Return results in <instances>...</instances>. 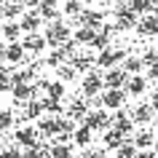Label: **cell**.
<instances>
[{"instance_id": "obj_44", "label": "cell", "mask_w": 158, "mask_h": 158, "mask_svg": "<svg viewBox=\"0 0 158 158\" xmlns=\"http://www.w3.org/2000/svg\"><path fill=\"white\" fill-rule=\"evenodd\" d=\"M0 91H11V81H8V75H3V78H0Z\"/></svg>"}, {"instance_id": "obj_21", "label": "cell", "mask_w": 158, "mask_h": 158, "mask_svg": "<svg viewBox=\"0 0 158 158\" xmlns=\"http://www.w3.org/2000/svg\"><path fill=\"white\" fill-rule=\"evenodd\" d=\"M70 67H73L75 73H89V70H94V56H89V54H75L73 59H70Z\"/></svg>"}, {"instance_id": "obj_23", "label": "cell", "mask_w": 158, "mask_h": 158, "mask_svg": "<svg viewBox=\"0 0 158 158\" xmlns=\"http://www.w3.org/2000/svg\"><path fill=\"white\" fill-rule=\"evenodd\" d=\"M0 32H3V38H6V43H19L22 38H24L19 22H6V24L0 27Z\"/></svg>"}, {"instance_id": "obj_48", "label": "cell", "mask_w": 158, "mask_h": 158, "mask_svg": "<svg viewBox=\"0 0 158 158\" xmlns=\"http://www.w3.org/2000/svg\"><path fill=\"white\" fill-rule=\"evenodd\" d=\"M150 107L158 110V91H153V102H150Z\"/></svg>"}, {"instance_id": "obj_45", "label": "cell", "mask_w": 158, "mask_h": 158, "mask_svg": "<svg viewBox=\"0 0 158 158\" xmlns=\"http://www.w3.org/2000/svg\"><path fill=\"white\" fill-rule=\"evenodd\" d=\"M137 158H158L153 150H137Z\"/></svg>"}, {"instance_id": "obj_14", "label": "cell", "mask_w": 158, "mask_h": 158, "mask_svg": "<svg viewBox=\"0 0 158 158\" xmlns=\"http://www.w3.org/2000/svg\"><path fill=\"white\" fill-rule=\"evenodd\" d=\"M137 32L142 38H158V16L156 14H148L137 22Z\"/></svg>"}, {"instance_id": "obj_13", "label": "cell", "mask_w": 158, "mask_h": 158, "mask_svg": "<svg viewBox=\"0 0 158 158\" xmlns=\"http://www.w3.org/2000/svg\"><path fill=\"white\" fill-rule=\"evenodd\" d=\"M38 134L40 137H46V139H56L59 137V118L54 115H46V118H38Z\"/></svg>"}, {"instance_id": "obj_33", "label": "cell", "mask_w": 158, "mask_h": 158, "mask_svg": "<svg viewBox=\"0 0 158 158\" xmlns=\"http://www.w3.org/2000/svg\"><path fill=\"white\" fill-rule=\"evenodd\" d=\"M48 158H73V148L70 145H59V142H54L48 150Z\"/></svg>"}, {"instance_id": "obj_28", "label": "cell", "mask_w": 158, "mask_h": 158, "mask_svg": "<svg viewBox=\"0 0 158 158\" xmlns=\"http://www.w3.org/2000/svg\"><path fill=\"white\" fill-rule=\"evenodd\" d=\"M102 142H105V150H118L121 145H123V137H121L118 131H113V129H107L105 137H102Z\"/></svg>"}, {"instance_id": "obj_2", "label": "cell", "mask_w": 158, "mask_h": 158, "mask_svg": "<svg viewBox=\"0 0 158 158\" xmlns=\"http://www.w3.org/2000/svg\"><path fill=\"white\" fill-rule=\"evenodd\" d=\"M81 91H83V97H99L102 91H105V83H102V73L99 70H89V73L83 75V81H81Z\"/></svg>"}, {"instance_id": "obj_30", "label": "cell", "mask_w": 158, "mask_h": 158, "mask_svg": "<svg viewBox=\"0 0 158 158\" xmlns=\"http://www.w3.org/2000/svg\"><path fill=\"white\" fill-rule=\"evenodd\" d=\"M126 6H129V11H131L134 16H148L150 14V0H126Z\"/></svg>"}, {"instance_id": "obj_8", "label": "cell", "mask_w": 158, "mask_h": 158, "mask_svg": "<svg viewBox=\"0 0 158 158\" xmlns=\"http://www.w3.org/2000/svg\"><path fill=\"white\" fill-rule=\"evenodd\" d=\"M78 19H81V27H89V30H97V32L105 27V11H97V8H83V14Z\"/></svg>"}, {"instance_id": "obj_10", "label": "cell", "mask_w": 158, "mask_h": 158, "mask_svg": "<svg viewBox=\"0 0 158 158\" xmlns=\"http://www.w3.org/2000/svg\"><path fill=\"white\" fill-rule=\"evenodd\" d=\"M43 19L38 16V11H24L22 14V19H19V27H22V35H35L38 30H40Z\"/></svg>"}, {"instance_id": "obj_51", "label": "cell", "mask_w": 158, "mask_h": 158, "mask_svg": "<svg viewBox=\"0 0 158 158\" xmlns=\"http://www.w3.org/2000/svg\"><path fill=\"white\" fill-rule=\"evenodd\" d=\"M3 6H6V3H3V0H0V16H3Z\"/></svg>"}, {"instance_id": "obj_3", "label": "cell", "mask_w": 158, "mask_h": 158, "mask_svg": "<svg viewBox=\"0 0 158 158\" xmlns=\"http://www.w3.org/2000/svg\"><path fill=\"white\" fill-rule=\"evenodd\" d=\"M126 59V51L123 48H105V51H99L97 56H94V62H97V67H102V70H113V67H118L121 62Z\"/></svg>"}, {"instance_id": "obj_11", "label": "cell", "mask_w": 158, "mask_h": 158, "mask_svg": "<svg viewBox=\"0 0 158 158\" xmlns=\"http://www.w3.org/2000/svg\"><path fill=\"white\" fill-rule=\"evenodd\" d=\"M153 118H156V110L150 107V102H142V105L134 107L131 123H134V126H148V123H153Z\"/></svg>"}, {"instance_id": "obj_25", "label": "cell", "mask_w": 158, "mask_h": 158, "mask_svg": "<svg viewBox=\"0 0 158 158\" xmlns=\"http://www.w3.org/2000/svg\"><path fill=\"white\" fill-rule=\"evenodd\" d=\"M24 54H27V51L22 48V43H8L6 59H3V62H8V64H22V62H24Z\"/></svg>"}, {"instance_id": "obj_52", "label": "cell", "mask_w": 158, "mask_h": 158, "mask_svg": "<svg viewBox=\"0 0 158 158\" xmlns=\"http://www.w3.org/2000/svg\"><path fill=\"white\" fill-rule=\"evenodd\" d=\"M153 121H158V110H156V118H153Z\"/></svg>"}, {"instance_id": "obj_42", "label": "cell", "mask_w": 158, "mask_h": 158, "mask_svg": "<svg viewBox=\"0 0 158 158\" xmlns=\"http://www.w3.org/2000/svg\"><path fill=\"white\" fill-rule=\"evenodd\" d=\"M48 83H51L48 78H38V81H35V83H32L35 94H38V91H48Z\"/></svg>"}, {"instance_id": "obj_36", "label": "cell", "mask_w": 158, "mask_h": 158, "mask_svg": "<svg viewBox=\"0 0 158 158\" xmlns=\"http://www.w3.org/2000/svg\"><path fill=\"white\" fill-rule=\"evenodd\" d=\"M115 153H118V158H137V148L131 145V139H123V145Z\"/></svg>"}, {"instance_id": "obj_26", "label": "cell", "mask_w": 158, "mask_h": 158, "mask_svg": "<svg viewBox=\"0 0 158 158\" xmlns=\"http://www.w3.org/2000/svg\"><path fill=\"white\" fill-rule=\"evenodd\" d=\"M86 113H89V107H86L83 99H73L70 107H67V118H70V121H83Z\"/></svg>"}, {"instance_id": "obj_1", "label": "cell", "mask_w": 158, "mask_h": 158, "mask_svg": "<svg viewBox=\"0 0 158 158\" xmlns=\"http://www.w3.org/2000/svg\"><path fill=\"white\" fill-rule=\"evenodd\" d=\"M43 38H46V43H48L51 48H59V46H64L67 40H73V30H70L67 22H51V24L46 27Z\"/></svg>"}, {"instance_id": "obj_27", "label": "cell", "mask_w": 158, "mask_h": 158, "mask_svg": "<svg viewBox=\"0 0 158 158\" xmlns=\"http://www.w3.org/2000/svg\"><path fill=\"white\" fill-rule=\"evenodd\" d=\"M40 107L46 110V113H51L54 118L64 115V107H62V99H51V97H46V99H40Z\"/></svg>"}, {"instance_id": "obj_16", "label": "cell", "mask_w": 158, "mask_h": 158, "mask_svg": "<svg viewBox=\"0 0 158 158\" xmlns=\"http://www.w3.org/2000/svg\"><path fill=\"white\" fill-rule=\"evenodd\" d=\"M145 89H148V81H145L142 75H129V78H126V86H123L126 97H142Z\"/></svg>"}, {"instance_id": "obj_43", "label": "cell", "mask_w": 158, "mask_h": 158, "mask_svg": "<svg viewBox=\"0 0 158 158\" xmlns=\"http://www.w3.org/2000/svg\"><path fill=\"white\" fill-rule=\"evenodd\" d=\"M145 81H158V64L148 67V78H145Z\"/></svg>"}, {"instance_id": "obj_31", "label": "cell", "mask_w": 158, "mask_h": 158, "mask_svg": "<svg viewBox=\"0 0 158 158\" xmlns=\"http://www.w3.org/2000/svg\"><path fill=\"white\" fill-rule=\"evenodd\" d=\"M43 115V107H40V99H30L24 105V118L27 121H38Z\"/></svg>"}, {"instance_id": "obj_22", "label": "cell", "mask_w": 158, "mask_h": 158, "mask_svg": "<svg viewBox=\"0 0 158 158\" xmlns=\"http://www.w3.org/2000/svg\"><path fill=\"white\" fill-rule=\"evenodd\" d=\"M22 14H24V3L22 0H14V3H6L3 6V19L6 22H19Z\"/></svg>"}, {"instance_id": "obj_24", "label": "cell", "mask_w": 158, "mask_h": 158, "mask_svg": "<svg viewBox=\"0 0 158 158\" xmlns=\"http://www.w3.org/2000/svg\"><path fill=\"white\" fill-rule=\"evenodd\" d=\"M153 142H156V134L150 131V129H142V131L134 134L131 145H134L137 150H148V148H153Z\"/></svg>"}, {"instance_id": "obj_7", "label": "cell", "mask_w": 158, "mask_h": 158, "mask_svg": "<svg viewBox=\"0 0 158 158\" xmlns=\"http://www.w3.org/2000/svg\"><path fill=\"white\" fill-rule=\"evenodd\" d=\"M110 129H113V131H118L121 137H123V139L134 131V123H131V118L123 113V107L115 110V115H110Z\"/></svg>"}, {"instance_id": "obj_18", "label": "cell", "mask_w": 158, "mask_h": 158, "mask_svg": "<svg viewBox=\"0 0 158 158\" xmlns=\"http://www.w3.org/2000/svg\"><path fill=\"white\" fill-rule=\"evenodd\" d=\"M121 70H123L126 75H142V70H145V64H142L139 54H126V59L121 62Z\"/></svg>"}, {"instance_id": "obj_20", "label": "cell", "mask_w": 158, "mask_h": 158, "mask_svg": "<svg viewBox=\"0 0 158 158\" xmlns=\"http://www.w3.org/2000/svg\"><path fill=\"white\" fill-rule=\"evenodd\" d=\"M73 142L78 145V148H91V142H94V131L91 129H86V126H75V131H73Z\"/></svg>"}, {"instance_id": "obj_50", "label": "cell", "mask_w": 158, "mask_h": 158, "mask_svg": "<svg viewBox=\"0 0 158 158\" xmlns=\"http://www.w3.org/2000/svg\"><path fill=\"white\" fill-rule=\"evenodd\" d=\"M153 153L158 156V137H156V142H153Z\"/></svg>"}, {"instance_id": "obj_17", "label": "cell", "mask_w": 158, "mask_h": 158, "mask_svg": "<svg viewBox=\"0 0 158 158\" xmlns=\"http://www.w3.org/2000/svg\"><path fill=\"white\" fill-rule=\"evenodd\" d=\"M11 97H14V102H19V105H27L30 99H38V94H35L32 83H22V86H14V89H11Z\"/></svg>"}, {"instance_id": "obj_38", "label": "cell", "mask_w": 158, "mask_h": 158, "mask_svg": "<svg viewBox=\"0 0 158 158\" xmlns=\"http://www.w3.org/2000/svg\"><path fill=\"white\" fill-rule=\"evenodd\" d=\"M62 62H64V54H62L59 48H54L48 54V59H46V64H48V67H62Z\"/></svg>"}, {"instance_id": "obj_12", "label": "cell", "mask_w": 158, "mask_h": 158, "mask_svg": "<svg viewBox=\"0 0 158 158\" xmlns=\"http://www.w3.org/2000/svg\"><path fill=\"white\" fill-rule=\"evenodd\" d=\"M126 78H129V75H126L121 67H113V70H105L102 83H105V89H123V86H126Z\"/></svg>"}, {"instance_id": "obj_35", "label": "cell", "mask_w": 158, "mask_h": 158, "mask_svg": "<svg viewBox=\"0 0 158 158\" xmlns=\"http://www.w3.org/2000/svg\"><path fill=\"white\" fill-rule=\"evenodd\" d=\"M75 70L70 64H62V67H56V81H62V83H67V81H75Z\"/></svg>"}, {"instance_id": "obj_39", "label": "cell", "mask_w": 158, "mask_h": 158, "mask_svg": "<svg viewBox=\"0 0 158 158\" xmlns=\"http://www.w3.org/2000/svg\"><path fill=\"white\" fill-rule=\"evenodd\" d=\"M14 126V113L11 110H0V131H6Z\"/></svg>"}, {"instance_id": "obj_4", "label": "cell", "mask_w": 158, "mask_h": 158, "mask_svg": "<svg viewBox=\"0 0 158 158\" xmlns=\"http://www.w3.org/2000/svg\"><path fill=\"white\" fill-rule=\"evenodd\" d=\"M81 126L91 129L94 134H97V131H107V129H110V115H107V110H89V113H86V118L81 121Z\"/></svg>"}, {"instance_id": "obj_29", "label": "cell", "mask_w": 158, "mask_h": 158, "mask_svg": "<svg viewBox=\"0 0 158 158\" xmlns=\"http://www.w3.org/2000/svg\"><path fill=\"white\" fill-rule=\"evenodd\" d=\"M94 35H97V30H89V27H78V30L73 32V38H75V43H81V46H91Z\"/></svg>"}, {"instance_id": "obj_19", "label": "cell", "mask_w": 158, "mask_h": 158, "mask_svg": "<svg viewBox=\"0 0 158 158\" xmlns=\"http://www.w3.org/2000/svg\"><path fill=\"white\" fill-rule=\"evenodd\" d=\"M113 35H115V30H113V27H102L99 32L94 35L91 48H97V51H105V48H110V40H113Z\"/></svg>"}, {"instance_id": "obj_53", "label": "cell", "mask_w": 158, "mask_h": 158, "mask_svg": "<svg viewBox=\"0 0 158 158\" xmlns=\"http://www.w3.org/2000/svg\"><path fill=\"white\" fill-rule=\"evenodd\" d=\"M3 3H14V0H3Z\"/></svg>"}, {"instance_id": "obj_46", "label": "cell", "mask_w": 158, "mask_h": 158, "mask_svg": "<svg viewBox=\"0 0 158 158\" xmlns=\"http://www.w3.org/2000/svg\"><path fill=\"white\" fill-rule=\"evenodd\" d=\"M40 3H43V0H24V6H27L30 11H38V6H40Z\"/></svg>"}, {"instance_id": "obj_5", "label": "cell", "mask_w": 158, "mask_h": 158, "mask_svg": "<svg viewBox=\"0 0 158 158\" xmlns=\"http://www.w3.org/2000/svg\"><path fill=\"white\" fill-rule=\"evenodd\" d=\"M99 97H102V107L105 110H121L126 105V91L123 89H105Z\"/></svg>"}, {"instance_id": "obj_37", "label": "cell", "mask_w": 158, "mask_h": 158, "mask_svg": "<svg viewBox=\"0 0 158 158\" xmlns=\"http://www.w3.org/2000/svg\"><path fill=\"white\" fill-rule=\"evenodd\" d=\"M142 64L145 67H153V64H158V48H148L145 54H142Z\"/></svg>"}, {"instance_id": "obj_41", "label": "cell", "mask_w": 158, "mask_h": 158, "mask_svg": "<svg viewBox=\"0 0 158 158\" xmlns=\"http://www.w3.org/2000/svg\"><path fill=\"white\" fill-rule=\"evenodd\" d=\"M83 158H107V156H105V148H102V150H97V148H86Z\"/></svg>"}, {"instance_id": "obj_34", "label": "cell", "mask_w": 158, "mask_h": 158, "mask_svg": "<svg viewBox=\"0 0 158 158\" xmlns=\"http://www.w3.org/2000/svg\"><path fill=\"white\" fill-rule=\"evenodd\" d=\"M46 94H48L51 99H64L67 89H64V83H62V81H56V78H54V81L48 83V91H46Z\"/></svg>"}, {"instance_id": "obj_49", "label": "cell", "mask_w": 158, "mask_h": 158, "mask_svg": "<svg viewBox=\"0 0 158 158\" xmlns=\"http://www.w3.org/2000/svg\"><path fill=\"white\" fill-rule=\"evenodd\" d=\"M6 48H8V43H0V62L6 59Z\"/></svg>"}, {"instance_id": "obj_15", "label": "cell", "mask_w": 158, "mask_h": 158, "mask_svg": "<svg viewBox=\"0 0 158 158\" xmlns=\"http://www.w3.org/2000/svg\"><path fill=\"white\" fill-rule=\"evenodd\" d=\"M22 48L24 51H32V54H43V51L48 48V43H46V38H43V35H24V38H22Z\"/></svg>"}, {"instance_id": "obj_47", "label": "cell", "mask_w": 158, "mask_h": 158, "mask_svg": "<svg viewBox=\"0 0 158 158\" xmlns=\"http://www.w3.org/2000/svg\"><path fill=\"white\" fill-rule=\"evenodd\" d=\"M150 14H156V16H158V0H150Z\"/></svg>"}, {"instance_id": "obj_40", "label": "cell", "mask_w": 158, "mask_h": 158, "mask_svg": "<svg viewBox=\"0 0 158 158\" xmlns=\"http://www.w3.org/2000/svg\"><path fill=\"white\" fill-rule=\"evenodd\" d=\"M0 158H22V150H19L16 145H11V148L0 150Z\"/></svg>"}, {"instance_id": "obj_32", "label": "cell", "mask_w": 158, "mask_h": 158, "mask_svg": "<svg viewBox=\"0 0 158 158\" xmlns=\"http://www.w3.org/2000/svg\"><path fill=\"white\" fill-rule=\"evenodd\" d=\"M62 14H67V16L78 19L81 14H83V0H67L64 6H62Z\"/></svg>"}, {"instance_id": "obj_6", "label": "cell", "mask_w": 158, "mask_h": 158, "mask_svg": "<svg viewBox=\"0 0 158 158\" xmlns=\"http://www.w3.org/2000/svg\"><path fill=\"white\" fill-rule=\"evenodd\" d=\"M38 142H40V134H38V129H32V126H22V129L14 131V145H16V148H32Z\"/></svg>"}, {"instance_id": "obj_9", "label": "cell", "mask_w": 158, "mask_h": 158, "mask_svg": "<svg viewBox=\"0 0 158 158\" xmlns=\"http://www.w3.org/2000/svg\"><path fill=\"white\" fill-rule=\"evenodd\" d=\"M38 16H40L43 22H48V24H51V22H64V19H62L64 14L59 11L56 0H43L40 6H38Z\"/></svg>"}]
</instances>
